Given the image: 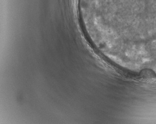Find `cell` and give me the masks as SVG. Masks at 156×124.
Returning <instances> with one entry per match:
<instances>
[{"instance_id":"6da1fadb","label":"cell","mask_w":156,"mask_h":124,"mask_svg":"<svg viewBox=\"0 0 156 124\" xmlns=\"http://www.w3.org/2000/svg\"><path fill=\"white\" fill-rule=\"evenodd\" d=\"M116 33L147 51H156V0H98Z\"/></svg>"}]
</instances>
